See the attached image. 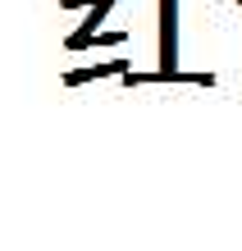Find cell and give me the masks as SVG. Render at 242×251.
Segmentation results:
<instances>
[{
    "instance_id": "obj_1",
    "label": "cell",
    "mask_w": 242,
    "mask_h": 251,
    "mask_svg": "<svg viewBox=\"0 0 242 251\" xmlns=\"http://www.w3.org/2000/svg\"><path fill=\"white\" fill-rule=\"evenodd\" d=\"M142 82H196V87H215V73H183L178 69V0H160V69L156 73H124V87Z\"/></svg>"
},
{
    "instance_id": "obj_4",
    "label": "cell",
    "mask_w": 242,
    "mask_h": 251,
    "mask_svg": "<svg viewBox=\"0 0 242 251\" xmlns=\"http://www.w3.org/2000/svg\"><path fill=\"white\" fill-rule=\"evenodd\" d=\"M59 5H64V9H78V5H87V0H59Z\"/></svg>"
},
{
    "instance_id": "obj_3",
    "label": "cell",
    "mask_w": 242,
    "mask_h": 251,
    "mask_svg": "<svg viewBox=\"0 0 242 251\" xmlns=\"http://www.w3.org/2000/svg\"><path fill=\"white\" fill-rule=\"evenodd\" d=\"M128 69H133L128 60H110V64H92V69H69L64 73V87H82V82H92V78H114V73L124 78Z\"/></svg>"
},
{
    "instance_id": "obj_2",
    "label": "cell",
    "mask_w": 242,
    "mask_h": 251,
    "mask_svg": "<svg viewBox=\"0 0 242 251\" xmlns=\"http://www.w3.org/2000/svg\"><path fill=\"white\" fill-rule=\"evenodd\" d=\"M110 9H114V0H96V5H92V14L82 19V27L64 41V50H87V46H92V41H96V27H101V19H105Z\"/></svg>"
},
{
    "instance_id": "obj_5",
    "label": "cell",
    "mask_w": 242,
    "mask_h": 251,
    "mask_svg": "<svg viewBox=\"0 0 242 251\" xmlns=\"http://www.w3.org/2000/svg\"><path fill=\"white\" fill-rule=\"evenodd\" d=\"M238 5H242V0H238Z\"/></svg>"
}]
</instances>
